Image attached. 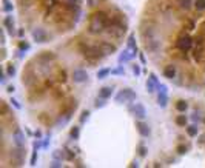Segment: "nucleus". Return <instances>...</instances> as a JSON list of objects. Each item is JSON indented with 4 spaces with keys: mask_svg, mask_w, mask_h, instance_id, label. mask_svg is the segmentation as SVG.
I'll list each match as a JSON object with an SVG mask.
<instances>
[{
    "mask_svg": "<svg viewBox=\"0 0 205 168\" xmlns=\"http://www.w3.org/2000/svg\"><path fill=\"white\" fill-rule=\"evenodd\" d=\"M193 46H194V42H193V39L188 37V36H181L176 40V48L181 53H190L193 50Z\"/></svg>",
    "mask_w": 205,
    "mask_h": 168,
    "instance_id": "f03ea898",
    "label": "nucleus"
},
{
    "mask_svg": "<svg viewBox=\"0 0 205 168\" xmlns=\"http://www.w3.org/2000/svg\"><path fill=\"white\" fill-rule=\"evenodd\" d=\"M157 103H159V107H162V108H165L168 105V96L167 93H159L157 96Z\"/></svg>",
    "mask_w": 205,
    "mask_h": 168,
    "instance_id": "2eb2a0df",
    "label": "nucleus"
},
{
    "mask_svg": "<svg viewBox=\"0 0 205 168\" xmlns=\"http://www.w3.org/2000/svg\"><path fill=\"white\" fill-rule=\"evenodd\" d=\"M14 91V87H8V93H13Z\"/></svg>",
    "mask_w": 205,
    "mask_h": 168,
    "instance_id": "e433bc0d",
    "label": "nucleus"
},
{
    "mask_svg": "<svg viewBox=\"0 0 205 168\" xmlns=\"http://www.w3.org/2000/svg\"><path fill=\"white\" fill-rule=\"evenodd\" d=\"M11 102H13V105H14V107H16V108H19V103H17V102H16V100H11Z\"/></svg>",
    "mask_w": 205,
    "mask_h": 168,
    "instance_id": "4c0bfd02",
    "label": "nucleus"
},
{
    "mask_svg": "<svg viewBox=\"0 0 205 168\" xmlns=\"http://www.w3.org/2000/svg\"><path fill=\"white\" fill-rule=\"evenodd\" d=\"M36 160H37V151H34V154L31 157V165H36Z\"/></svg>",
    "mask_w": 205,
    "mask_h": 168,
    "instance_id": "2f4dec72",
    "label": "nucleus"
},
{
    "mask_svg": "<svg viewBox=\"0 0 205 168\" xmlns=\"http://www.w3.org/2000/svg\"><path fill=\"white\" fill-rule=\"evenodd\" d=\"M71 77H73V80H74L76 83H83V82H87V79H88V73L83 71V70H74Z\"/></svg>",
    "mask_w": 205,
    "mask_h": 168,
    "instance_id": "423d86ee",
    "label": "nucleus"
},
{
    "mask_svg": "<svg viewBox=\"0 0 205 168\" xmlns=\"http://www.w3.org/2000/svg\"><path fill=\"white\" fill-rule=\"evenodd\" d=\"M6 73H8V76H11V77L16 74V68H14V65H9L8 70H6Z\"/></svg>",
    "mask_w": 205,
    "mask_h": 168,
    "instance_id": "bb28decb",
    "label": "nucleus"
},
{
    "mask_svg": "<svg viewBox=\"0 0 205 168\" xmlns=\"http://www.w3.org/2000/svg\"><path fill=\"white\" fill-rule=\"evenodd\" d=\"M176 110L179 113H185L188 110V103H187L185 100H177L176 102Z\"/></svg>",
    "mask_w": 205,
    "mask_h": 168,
    "instance_id": "f3484780",
    "label": "nucleus"
},
{
    "mask_svg": "<svg viewBox=\"0 0 205 168\" xmlns=\"http://www.w3.org/2000/svg\"><path fill=\"white\" fill-rule=\"evenodd\" d=\"M136 99V93L130 90V88H125V90H122V91H119L117 96H116V100L119 102V103H124V102H131V100H134Z\"/></svg>",
    "mask_w": 205,
    "mask_h": 168,
    "instance_id": "20e7f679",
    "label": "nucleus"
},
{
    "mask_svg": "<svg viewBox=\"0 0 205 168\" xmlns=\"http://www.w3.org/2000/svg\"><path fill=\"white\" fill-rule=\"evenodd\" d=\"M133 113H134V116L137 117V119H145V116H147V110H145V107L142 105V103H134L133 105Z\"/></svg>",
    "mask_w": 205,
    "mask_h": 168,
    "instance_id": "0eeeda50",
    "label": "nucleus"
},
{
    "mask_svg": "<svg viewBox=\"0 0 205 168\" xmlns=\"http://www.w3.org/2000/svg\"><path fill=\"white\" fill-rule=\"evenodd\" d=\"M33 39L37 43H45V42H48V33L43 28H37V29L33 31Z\"/></svg>",
    "mask_w": 205,
    "mask_h": 168,
    "instance_id": "39448f33",
    "label": "nucleus"
},
{
    "mask_svg": "<svg viewBox=\"0 0 205 168\" xmlns=\"http://www.w3.org/2000/svg\"><path fill=\"white\" fill-rule=\"evenodd\" d=\"M193 6L196 11H205V0H194Z\"/></svg>",
    "mask_w": 205,
    "mask_h": 168,
    "instance_id": "6ab92c4d",
    "label": "nucleus"
},
{
    "mask_svg": "<svg viewBox=\"0 0 205 168\" xmlns=\"http://www.w3.org/2000/svg\"><path fill=\"white\" fill-rule=\"evenodd\" d=\"M187 122H188V119H187L185 114H179L176 117V125L177 127H187Z\"/></svg>",
    "mask_w": 205,
    "mask_h": 168,
    "instance_id": "a211bd4d",
    "label": "nucleus"
},
{
    "mask_svg": "<svg viewBox=\"0 0 205 168\" xmlns=\"http://www.w3.org/2000/svg\"><path fill=\"white\" fill-rule=\"evenodd\" d=\"M164 76L170 79V80H173V79H176V76H177V70H176V66L174 65H167L165 68H164Z\"/></svg>",
    "mask_w": 205,
    "mask_h": 168,
    "instance_id": "6e6552de",
    "label": "nucleus"
},
{
    "mask_svg": "<svg viewBox=\"0 0 205 168\" xmlns=\"http://www.w3.org/2000/svg\"><path fill=\"white\" fill-rule=\"evenodd\" d=\"M110 23V17L107 16V13L100 11V13H96L91 20H90V25H88V33L90 34H100L103 31H107V26Z\"/></svg>",
    "mask_w": 205,
    "mask_h": 168,
    "instance_id": "f257e3e1",
    "label": "nucleus"
},
{
    "mask_svg": "<svg viewBox=\"0 0 205 168\" xmlns=\"http://www.w3.org/2000/svg\"><path fill=\"white\" fill-rule=\"evenodd\" d=\"M105 100H107V99L99 97V99H97V102H96V108H102V107H105Z\"/></svg>",
    "mask_w": 205,
    "mask_h": 168,
    "instance_id": "393cba45",
    "label": "nucleus"
},
{
    "mask_svg": "<svg viewBox=\"0 0 205 168\" xmlns=\"http://www.w3.org/2000/svg\"><path fill=\"white\" fill-rule=\"evenodd\" d=\"M187 134H188L190 137H194V136H197V127H196V125L187 127Z\"/></svg>",
    "mask_w": 205,
    "mask_h": 168,
    "instance_id": "412c9836",
    "label": "nucleus"
},
{
    "mask_svg": "<svg viewBox=\"0 0 205 168\" xmlns=\"http://www.w3.org/2000/svg\"><path fill=\"white\" fill-rule=\"evenodd\" d=\"M100 48H102L103 54H113V53L116 51V46L111 45V43H108V42H103V43L100 45Z\"/></svg>",
    "mask_w": 205,
    "mask_h": 168,
    "instance_id": "f8f14e48",
    "label": "nucleus"
},
{
    "mask_svg": "<svg viewBox=\"0 0 205 168\" xmlns=\"http://www.w3.org/2000/svg\"><path fill=\"white\" fill-rule=\"evenodd\" d=\"M108 74H111V70H108V68H103V70H99V71H97V77H99V79H105Z\"/></svg>",
    "mask_w": 205,
    "mask_h": 168,
    "instance_id": "4be33fe9",
    "label": "nucleus"
},
{
    "mask_svg": "<svg viewBox=\"0 0 205 168\" xmlns=\"http://www.w3.org/2000/svg\"><path fill=\"white\" fill-rule=\"evenodd\" d=\"M3 25L8 28V31L11 34L14 33V20H13V16H6V19L3 20Z\"/></svg>",
    "mask_w": 205,
    "mask_h": 168,
    "instance_id": "4468645a",
    "label": "nucleus"
},
{
    "mask_svg": "<svg viewBox=\"0 0 205 168\" xmlns=\"http://www.w3.org/2000/svg\"><path fill=\"white\" fill-rule=\"evenodd\" d=\"M13 139H14V144H16L17 147H23V144H25V136H23V133L20 130H16Z\"/></svg>",
    "mask_w": 205,
    "mask_h": 168,
    "instance_id": "9d476101",
    "label": "nucleus"
},
{
    "mask_svg": "<svg viewBox=\"0 0 205 168\" xmlns=\"http://www.w3.org/2000/svg\"><path fill=\"white\" fill-rule=\"evenodd\" d=\"M111 96H113L111 87H103V88L99 90V97H102V99H110Z\"/></svg>",
    "mask_w": 205,
    "mask_h": 168,
    "instance_id": "9b49d317",
    "label": "nucleus"
},
{
    "mask_svg": "<svg viewBox=\"0 0 205 168\" xmlns=\"http://www.w3.org/2000/svg\"><path fill=\"white\" fill-rule=\"evenodd\" d=\"M177 5L181 6V9L188 11V9H191V6L194 5V0H177Z\"/></svg>",
    "mask_w": 205,
    "mask_h": 168,
    "instance_id": "ddd939ff",
    "label": "nucleus"
},
{
    "mask_svg": "<svg viewBox=\"0 0 205 168\" xmlns=\"http://www.w3.org/2000/svg\"><path fill=\"white\" fill-rule=\"evenodd\" d=\"M136 127H137V131H139V134H140V136H144V137H148V136H150L151 130H150V127L145 123V122H142V120H140V122H137V125H136Z\"/></svg>",
    "mask_w": 205,
    "mask_h": 168,
    "instance_id": "1a4fd4ad",
    "label": "nucleus"
},
{
    "mask_svg": "<svg viewBox=\"0 0 205 168\" xmlns=\"http://www.w3.org/2000/svg\"><path fill=\"white\" fill-rule=\"evenodd\" d=\"M88 114H90L88 111H83V113H82V116H80V122H85V120L88 119Z\"/></svg>",
    "mask_w": 205,
    "mask_h": 168,
    "instance_id": "7c9ffc66",
    "label": "nucleus"
},
{
    "mask_svg": "<svg viewBox=\"0 0 205 168\" xmlns=\"http://www.w3.org/2000/svg\"><path fill=\"white\" fill-rule=\"evenodd\" d=\"M193 120H197V122H199V120H201V116H199L197 113H194V114H193Z\"/></svg>",
    "mask_w": 205,
    "mask_h": 168,
    "instance_id": "f704fd0d",
    "label": "nucleus"
},
{
    "mask_svg": "<svg viewBox=\"0 0 205 168\" xmlns=\"http://www.w3.org/2000/svg\"><path fill=\"white\" fill-rule=\"evenodd\" d=\"M3 9L5 11H13V5L8 0H3Z\"/></svg>",
    "mask_w": 205,
    "mask_h": 168,
    "instance_id": "a878e982",
    "label": "nucleus"
},
{
    "mask_svg": "<svg viewBox=\"0 0 205 168\" xmlns=\"http://www.w3.org/2000/svg\"><path fill=\"white\" fill-rule=\"evenodd\" d=\"M177 153H179V154H185V153H187V147H184V145H179V147H177Z\"/></svg>",
    "mask_w": 205,
    "mask_h": 168,
    "instance_id": "c85d7f7f",
    "label": "nucleus"
},
{
    "mask_svg": "<svg viewBox=\"0 0 205 168\" xmlns=\"http://www.w3.org/2000/svg\"><path fill=\"white\" fill-rule=\"evenodd\" d=\"M139 154H140V156H145V154H147V148H145V147H140V148H139Z\"/></svg>",
    "mask_w": 205,
    "mask_h": 168,
    "instance_id": "473e14b6",
    "label": "nucleus"
},
{
    "mask_svg": "<svg viewBox=\"0 0 205 168\" xmlns=\"http://www.w3.org/2000/svg\"><path fill=\"white\" fill-rule=\"evenodd\" d=\"M131 57H133V53H130L128 50H125V51H124V53H122V54L119 56V63L122 65V63H125V62H128V60H130Z\"/></svg>",
    "mask_w": 205,
    "mask_h": 168,
    "instance_id": "dca6fc26",
    "label": "nucleus"
},
{
    "mask_svg": "<svg viewBox=\"0 0 205 168\" xmlns=\"http://www.w3.org/2000/svg\"><path fill=\"white\" fill-rule=\"evenodd\" d=\"M79 134H80L79 127H73V128H71V137H73V139H79Z\"/></svg>",
    "mask_w": 205,
    "mask_h": 168,
    "instance_id": "5701e85b",
    "label": "nucleus"
},
{
    "mask_svg": "<svg viewBox=\"0 0 205 168\" xmlns=\"http://www.w3.org/2000/svg\"><path fill=\"white\" fill-rule=\"evenodd\" d=\"M157 90H159V93H167V85H157Z\"/></svg>",
    "mask_w": 205,
    "mask_h": 168,
    "instance_id": "c756f323",
    "label": "nucleus"
},
{
    "mask_svg": "<svg viewBox=\"0 0 205 168\" xmlns=\"http://www.w3.org/2000/svg\"><path fill=\"white\" fill-rule=\"evenodd\" d=\"M124 70H111V74H122Z\"/></svg>",
    "mask_w": 205,
    "mask_h": 168,
    "instance_id": "72a5a7b5",
    "label": "nucleus"
},
{
    "mask_svg": "<svg viewBox=\"0 0 205 168\" xmlns=\"http://www.w3.org/2000/svg\"><path fill=\"white\" fill-rule=\"evenodd\" d=\"M157 85H159V83H156L153 79H148V80H147V90H148V93H153V91L157 88Z\"/></svg>",
    "mask_w": 205,
    "mask_h": 168,
    "instance_id": "aec40b11",
    "label": "nucleus"
},
{
    "mask_svg": "<svg viewBox=\"0 0 205 168\" xmlns=\"http://www.w3.org/2000/svg\"><path fill=\"white\" fill-rule=\"evenodd\" d=\"M133 73H134L136 76L140 74V66H139L137 63H136V65H133Z\"/></svg>",
    "mask_w": 205,
    "mask_h": 168,
    "instance_id": "cd10ccee",
    "label": "nucleus"
},
{
    "mask_svg": "<svg viewBox=\"0 0 205 168\" xmlns=\"http://www.w3.org/2000/svg\"><path fill=\"white\" fill-rule=\"evenodd\" d=\"M82 48H83L85 56L88 59H91V60H97V59H102V56H105L100 46H85L83 45Z\"/></svg>",
    "mask_w": 205,
    "mask_h": 168,
    "instance_id": "7ed1b4c3",
    "label": "nucleus"
},
{
    "mask_svg": "<svg viewBox=\"0 0 205 168\" xmlns=\"http://www.w3.org/2000/svg\"><path fill=\"white\" fill-rule=\"evenodd\" d=\"M51 165H53V167H60V162H53Z\"/></svg>",
    "mask_w": 205,
    "mask_h": 168,
    "instance_id": "c9c22d12",
    "label": "nucleus"
},
{
    "mask_svg": "<svg viewBox=\"0 0 205 168\" xmlns=\"http://www.w3.org/2000/svg\"><path fill=\"white\" fill-rule=\"evenodd\" d=\"M28 48H29V43H28V42H20V43H19V50H20V51H26Z\"/></svg>",
    "mask_w": 205,
    "mask_h": 168,
    "instance_id": "b1692460",
    "label": "nucleus"
}]
</instances>
